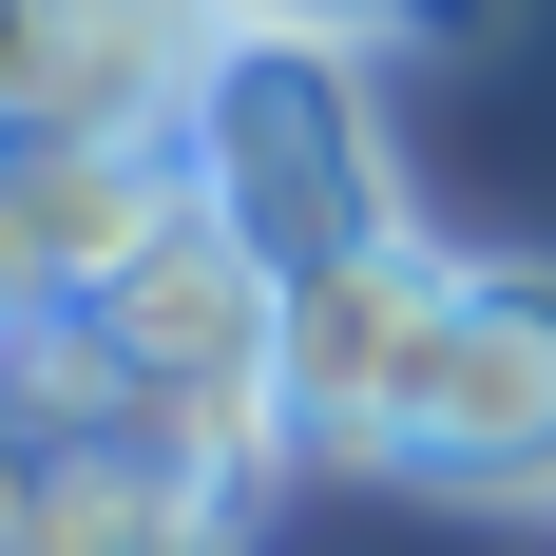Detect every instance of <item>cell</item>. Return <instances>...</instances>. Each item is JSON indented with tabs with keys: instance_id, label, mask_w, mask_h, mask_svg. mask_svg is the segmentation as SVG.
Listing matches in <instances>:
<instances>
[{
	"instance_id": "cell-2",
	"label": "cell",
	"mask_w": 556,
	"mask_h": 556,
	"mask_svg": "<svg viewBox=\"0 0 556 556\" xmlns=\"http://www.w3.org/2000/svg\"><path fill=\"white\" fill-rule=\"evenodd\" d=\"M403 500H480V518H556V269H480L403 384L384 460Z\"/></svg>"
},
{
	"instance_id": "cell-5",
	"label": "cell",
	"mask_w": 556,
	"mask_h": 556,
	"mask_svg": "<svg viewBox=\"0 0 556 556\" xmlns=\"http://www.w3.org/2000/svg\"><path fill=\"white\" fill-rule=\"evenodd\" d=\"M460 288L480 269L442 230H384V250H345V269L288 288V422H307V460H384V422H403V384H422V345H442Z\"/></svg>"
},
{
	"instance_id": "cell-6",
	"label": "cell",
	"mask_w": 556,
	"mask_h": 556,
	"mask_svg": "<svg viewBox=\"0 0 556 556\" xmlns=\"http://www.w3.org/2000/svg\"><path fill=\"white\" fill-rule=\"evenodd\" d=\"M212 518L173 500L135 442H20V500H0V556H173Z\"/></svg>"
},
{
	"instance_id": "cell-3",
	"label": "cell",
	"mask_w": 556,
	"mask_h": 556,
	"mask_svg": "<svg viewBox=\"0 0 556 556\" xmlns=\"http://www.w3.org/2000/svg\"><path fill=\"white\" fill-rule=\"evenodd\" d=\"M250 0H0V115L20 135H115V154H192Z\"/></svg>"
},
{
	"instance_id": "cell-8",
	"label": "cell",
	"mask_w": 556,
	"mask_h": 556,
	"mask_svg": "<svg viewBox=\"0 0 556 556\" xmlns=\"http://www.w3.org/2000/svg\"><path fill=\"white\" fill-rule=\"evenodd\" d=\"M173 556H230V538H173Z\"/></svg>"
},
{
	"instance_id": "cell-4",
	"label": "cell",
	"mask_w": 556,
	"mask_h": 556,
	"mask_svg": "<svg viewBox=\"0 0 556 556\" xmlns=\"http://www.w3.org/2000/svg\"><path fill=\"white\" fill-rule=\"evenodd\" d=\"M192 230V154H115V135H20L0 154V307L77 327Z\"/></svg>"
},
{
	"instance_id": "cell-7",
	"label": "cell",
	"mask_w": 556,
	"mask_h": 556,
	"mask_svg": "<svg viewBox=\"0 0 556 556\" xmlns=\"http://www.w3.org/2000/svg\"><path fill=\"white\" fill-rule=\"evenodd\" d=\"M250 20H307V39H480L500 0H250Z\"/></svg>"
},
{
	"instance_id": "cell-1",
	"label": "cell",
	"mask_w": 556,
	"mask_h": 556,
	"mask_svg": "<svg viewBox=\"0 0 556 556\" xmlns=\"http://www.w3.org/2000/svg\"><path fill=\"white\" fill-rule=\"evenodd\" d=\"M192 212L230 250H269L288 288L345 269V250H384L403 212V154H384V97H365V39H307V20H250L192 115Z\"/></svg>"
}]
</instances>
